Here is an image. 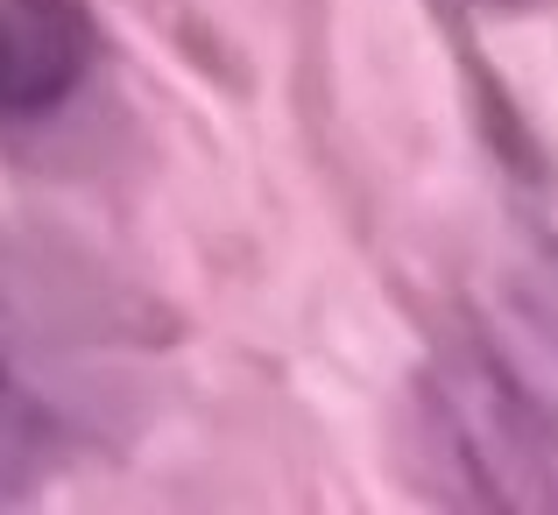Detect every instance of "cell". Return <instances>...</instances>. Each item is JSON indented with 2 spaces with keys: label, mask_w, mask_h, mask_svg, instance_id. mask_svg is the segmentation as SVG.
<instances>
[{
  "label": "cell",
  "mask_w": 558,
  "mask_h": 515,
  "mask_svg": "<svg viewBox=\"0 0 558 515\" xmlns=\"http://www.w3.org/2000/svg\"><path fill=\"white\" fill-rule=\"evenodd\" d=\"M57 466V409L0 353V502H22Z\"/></svg>",
  "instance_id": "277c9868"
},
{
  "label": "cell",
  "mask_w": 558,
  "mask_h": 515,
  "mask_svg": "<svg viewBox=\"0 0 558 515\" xmlns=\"http://www.w3.org/2000/svg\"><path fill=\"white\" fill-rule=\"evenodd\" d=\"M481 346L558 417V275H523L502 290V318L481 332Z\"/></svg>",
  "instance_id": "3957f363"
},
{
  "label": "cell",
  "mask_w": 558,
  "mask_h": 515,
  "mask_svg": "<svg viewBox=\"0 0 558 515\" xmlns=\"http://www.w3.org/2000/svg\"><path fill=\"white\" fill-rule=\"evenodd\" d=\"M99 64L85 0H0V121H57Z\"/></svg>",
  "instance_id": "7a4b0ae2"
},
{
  "label": "cell",
  "mask_w": 558,
  "mask_h": 515,
  "mask_svg": "<svg viewBox=\"0 0 558 515\" xmlns=\"http://www.w3.org/2000/svg\"><path fill=\"white\" fill-rule=\"evenodd\" d=\"M460 8H474V14H537L545 0H460Z\"/></svg>",
  "instance_id": "5b68a950"
},
{
  "label": "cell",
  "mask_w": 558,
  "mask_h": 515,
  "mask_svg": "<svg viewBox=\"0 0 558 515\" xmlns=\"http://www.w3.org/2000/svg\"><path fill=\"white\" fill-rule=\"evenodd\" d=\"M403 466L446 508H558V417L481 340L446 346L403 395Z\"/></svg>",
  "instance_id": "6da1fadb"
}]
</instances>
